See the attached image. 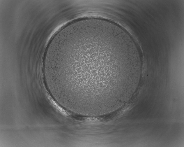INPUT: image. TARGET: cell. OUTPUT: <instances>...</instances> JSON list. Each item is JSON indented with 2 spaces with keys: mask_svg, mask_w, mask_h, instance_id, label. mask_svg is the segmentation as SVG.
<instances>
[{
  "mask_svg": "<svg viewBox=\"0 0 184 147\" xmlns=\"http://www.w3.org/2000/svg\"><path fill=\"white\" fill-rule=\"evenodd\" d=\"M119 60L118 54L107 48L85 46L60 62L54 78L58 83L73 85L74 97L80 101H108L117 97L120 83L131 76L129 68Z\"/></svg>",
  "mask_w": 184,
  "mask_h": 147,
  "instance_id": "1",
  "label": "cell"
}]
</instances>
